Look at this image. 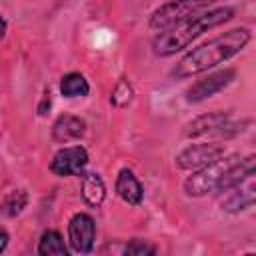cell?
I'll return each mask as SVG.
<instances>
[{"label": "cell", "mask_w": 256, "mask_h": 256, "mask_svg": "<svg viewBox=\"0 0 256 256\" xmlns=\"http://www.w3.org/2000/svg\"><path fill=\"white\" fill-rule=\"evenodd\" d=\"M250 42V30L248 28H234L224 34H218L216 38L200 44L198 48H192L172 70V76L176 78H188L200 72H206L208 68H214L232 56H236L244 46Z\"/></svg>", "instance_id": "cell-1"}, {"label": "cell", "mask_w": 256, "mask_h": 256, "mask_svg": "<svg viewBox=\"0 0 256 256\" xmlns=\"http://www.w3.org/2000/svg\"><path fill=\"white\" fill-rule=\"evenodd\" d=\"M254 156H220L218 160L198 168L192 176L184 180V192L188 196H206L210 192H224L238 184L248 174L256 172Z\"/></svg>", "instance_id": "cell-2"}, {"label": "cell", "mask_w": 256, "mask_h": 256, "mask_svg": "<svg viewBox=\"0 0 256 256\" xmlns=\"http://www.w3.org/2000/svg\"><path fill=\"white\" fill-rule=\"evenodd\" d=\"M232 18H234V10L230 6H220V8H212V10H206V12L192 14L188 18L172 24L170 28L162 30L152 40L154 54L172 56V54L188 48V44H192V40H196L204 32H208V30L220 26V24H226Z\"/></svg>", "instance_id": "cell-3"}, {"label": "cell", "mask_w": 256, "mask_h": 256, "mask_svg": "<svg viewBox=\"0 0 256 256\" xmlns=\"http://www.w3.org/2000/svg\"><path fill=\"white\" fill-rule=\"evenodd\" d=\"M246 122H234L228 112H208L194 118L184 134L188 138H202V136H216V138H232L242 132Z\"/></svg>", "instance_id": "cell-4"}, {"label": "cell", "mask_w": 256, "mask_h": 256, "mask_svg": "<svg viewBox=\"0 0 256 256\" xmlns=\"http://www.w3.org/2000/svg\"><path fill=\"white\" fill-rule=\"evenodd\" d=\"M220 156H224L222 144L200 142V144H190L184 150H180L174 158V164L180 170H198V168H204L206 164L218 160Z\"/></svg>", "instance_id": "cell-5"}, {"label": "cell", "mask_w": 256, "mask_h": 256, "mask_svg": "<svg viewBox=\"0 0 256 256\" xmlns=\"http://www.w3.org/2000/svg\"><path fill=\"white\" fill-rule=\"evenodd\" d=\"M220 208L224 212H242L254 206L256 202V174H248L232 188L220 192Z\"/></svg>", "instance_id": "cell-6"}, {"label": "cell", "mask_w": 256, "mask_h": 256, "mask_svg": "<svg viewBox=\"0 0 256 256\" xmlns=\"http://www.w3.org/2000/svg\"><path fill=\"white\" fill-rule=\"evenodd\" d=\"M236 72L232 68H224V70H218V72H212L200 80H196L190 88H186L184 96L188 102H202L206 98H212L214 94L222 92L224 88H228L234 80Z\"/></svg>", "instance_id": "cell-7"}, {"label": "cell", "mask_w": 256, "mask_h": 256, "mask_svg": "<svg viewBox=\"0 0 256 256\" xmlns=\"http://www.w3.org/2000/svg\"><path fill=\"white\" fill-rule=\"evenodd\" d=\"M94 238H96V224L92 216L84 212L74 214L68 222V242L72 250L78 254L90 252L94 246Z\"/></svg>", "instance_id": "cell-8"}, {"label": "cell", "mask_w": 256, "mask_h": 256, "mask_svg": "<svg viewBox=\"0 0 256 256\" xmlns=\"http://www.w3.org/2000/svg\"><path fill=\"white\" fill-rule=\"evenodd\" d=\"M88 164V152L82 146H66L60 148L52 162H50V170L56 176H74V174H82L84 168Z\"/></svg>", "instance_id": "cell-9"}, {"label": "cell", "mask_w": 256, "mask_h": 256, "mask_svg": "<svg viewBox=\"0 0 256 256\" xmlns=\"http://www.w3.org/2000/svg\"><path fill=\"white\" fill-rule=\"evenodd\" d=\"M84 132H86V122L74 114H62L52 124V138L60 144L78 140L84 136Z\"/></svg>", "instance_id": "cell-10"}, {"label": "cell", "mask_w": 256, "mask_h": 256, "mask_svg": "<svg viewBox=\"0 0 256 256\" xmlns=\"http://www.w3.org/2000/svg\"><path fill=\"white\" fill-rule=\"evenodd\" d=\"M116 194L126 204H132V206H138L142 202L144 188H142L140 180L136 178V174L130 168H122L118 172V178H116Z\"/></svg>", "instance_id": "cell-11"}, {"label": "cell", "mask_w": 256, "mask_h": 256, "mask_svg": "<svg viewBox=\"0 0 256 256\" xmlns=\"http://www.w3.org/2000/svg\"><path fill=\"white\" fill-rule=\"evenodd\" d=\"M80 192H82L84 202L90 204V206H94V208H98L104 202V198H106V186H104L102 178L96 172H88V174L82 172Z\"/></svg>", "instance_id": "cell-12"}, {"label": "cell", "mask_w": 256, "mask_h": 256, "mask_svg": "<svg viewBox=\"0 0 256 256\" xmlns=\"http://www.w3.org/2000/svg\"><path fill=\"white\" fill-rule=\"evenodd\" d=\"M90 90L88 80L80 74V72H68L62 76L60 80V92L64 98H78V96H86Z\"/></svg>", "instance_id": "cell-13"}, {"label": "cell", "mask_w": 256, "mask_h": 256, "mask_svg": "<svg viewBox=\"0 0 256 256\" xmlns=\"http://www.w3.org/2000/svg\"><path fill=\"white\" fill-rule=\"evenodd\" d=\"M38 254L42 256H66L68 254V248L60 236V232L56 230H46L42 236H40V242H38Z\"/></svg>", "instance_id": "cell-14"}, {"label": "cell", "mask_w": 256, "mask_h": 256, "mask_svg": "<svg viewBox=\"0 0 256 256\" xmlns=\"http://www.w3.org/2000/svg\"><path fill=\"white\" fill-rule=\"evenodd\" d=\"M26 204H28V194H26V190L18 188L4 196V200L0 202V212L8 218H14L26 208Z\"/></svg>", "instance_id": "cell-15"}, {"label": "cell", "mask_w": 256, "mask_h": 256, "mask_svg": "<svg viewBox=\"0 0 256 256\" xmlns=\"http://www.w3.org/2000/svg\"><path fill=\"white\" fill-rule=\"evenodd\" d=\"M132 86H130V82L128 80H120L116 86H114V90H112V94H110V102L114 104V106H118V108H122V106H126L130 100H132Z\"/></svg>", "instance_id": "cell-16"}, {"label": "cell", "mask_w": 256, "mask_h": 256, "mask_svg": "<svg viewBox=\"0 0 256 256\" xmlns=\"http://www.w3.org/2000/svg\"><path fill=\"white\" fill-rule=\"evenodd\" d=\"M124 254H130V256H152V254H156V248L152 244H148L146 240H132V242L126 244Z\"/></svg>", "instance_id": "cell-17"}, {"label": "cell", "mask_w": 256, "mask_h": 256, "mask_svg": "<svg viewBox=\"0 0 256 256\" xmlns=\"http://www.w3.org/2000/svg\"><path fill=\"white\" fill-rule=\"evenodd\" d=\"M196 12H202L204 8H208L210 4H216V2H220V0H186Z\"/></svg>", "instance_id": "cell-18"}, {"label": "cell", "mask_w": 256, "mask_h": 256, "mask_svg": "<svg viewBox=\"0 0 256 256\" xmlns=\"http://www.w3.org/2000/svg\"><path fill=\"white\" fill-rule=\"evenodd\" d=\"M6 246H8V234H6V230L0 228V252H2Z\"/></svg>", "instance_id": "cell-19"}, {"label": "cell", "mask_w": 256, "mask_h": 256, "mask_svg": "<svg viewBox=\"0 0 256 256\" xmlns=\"http://www.w3.org/2000/svg\"><path fill=\"white\" fill-rule=\"evenodd\" d=\"M4 34H6V20L0 18V38H4Z\"/></svg>", "instance_id": "cell-20"}]
</instances>
